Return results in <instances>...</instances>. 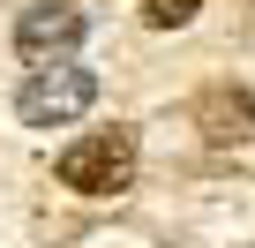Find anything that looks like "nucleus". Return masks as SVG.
<instances>
[{"instance_id":"1","label":"nucleus","mask_w":255,"mask_h":248,"mask_svg":"<svg viewBox=\"0 0 255 248\" xmlns=\"http://www.w3.org/2000/svg\"><path fill=\"white\" fill-rule=\"evenodd\" d=\"M128 181H135V136L128 128H90L83 143L60 151V188L75 196H113Z\"/></svg>"},{"instance_id":"2","label":"nucleus","mask_w":255,"mask_h":248,"mask_svg":"<svg viewBox=\"0 0 255 248\" xmlns=\"http://www.w3.org/2000/svg\"><path fill=\"white\" fill-rule=\"evenodd\" d=\"M90 105H98V75L75 68V60H53V68H38V75L15 90L23 128H68V120L90 113Z\"/></svg>"},{"instance_id":"3","label":"nucleus","mask_w":255,"mask_h":248,"mask_svg":"<svg viewBox=\"0 0 255 248\" xmlns=\"http://www.w3.org/2000/svg\"><path fill=\"white\" fill-rule=\"evenodd\" d=\"M83 38H90V15L68 8V0H45V8H23V15H15V53H23V60H60V53H75Z\"/></svg>"},{"instance_id":"4","label":"nucleus","mask_w":255,"mask_h":248,"mask_svg":"<svg viewBox=\"0 0 255 248\" xmlns=\"http://www.w3.org/2000/svg\"><path fill=\"white\" fill-rule=\"evenodd\" d=\"M195 120H203V136H210V143H240V136H255V98L218 83V90L195 98Z\"/></svg>"},{"instance_id":"5","label":"nucleus","mask_w":255,"mask_h":248,"mask_svg":"<svg viewBox=\"0 0 255 248\" xmlns=\"http://www.w3.org/2000/svg\"><path fill=\"white\" fill-rule=\"evenodd\" d=\"M195 8H203V0H143V23H150V30H180Z\"/></svg>"}]
</instances>
